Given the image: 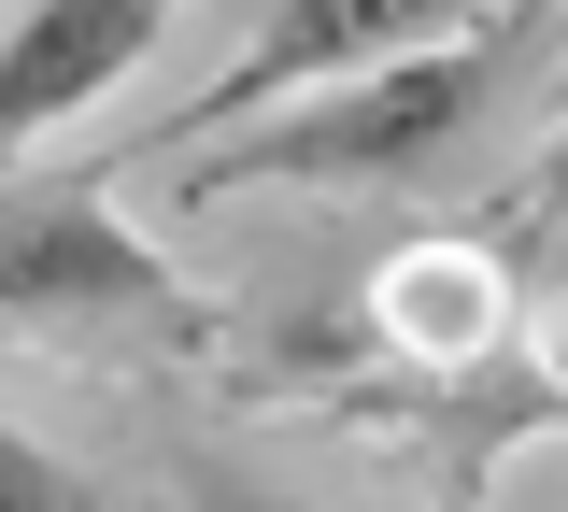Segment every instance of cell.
I'll list each match as a JSON object with an SVG mask.
<instances>
[{
    "label": "cell",
    "mask_w": 568,
    "mask_h": 512,
    "mask_svg": "<svg viewBox=\"0 0 568 512\" xmlns=\"http://www.w3.org/2000/svg\"><path fill=\"white\" fill-rule=\"evenodd\" d=\"M540 43H555V0H511L497 29H455V43H413L384 72H342L313 100H284L256 129H213L200 157H171V200H242V185H313V200H426L455 171H484V143L511 129V100L540 86Z\"/></svg>",
    "instance_id": "1"
},
{
    "label": "cell",
    "mask_w": 568,
    "mask_h": 512,
    "mask_svg": "<svg viewBox=\"0 0 568 512\" xmlns=\"http://www.w3.org/2000/svg\"><path fill=\"white\" fill-rule=\"evenodd\" d=\"M0 313L29 357H85V370H213L242 342V313L156 257V228L114 214L100 157L85 171H43L14 157V200H0Z\"/></svg>",
    "instance_id": "2"
},
{
    "label": "cell",
    "mask_w": 568,
    "mask_h": 512,
    "mask_svg": "<svg viewBox=\"0 0 568 512\" xmlns=\"http://www.w3.org/2000/svg\"><path fill=\"white\" fill-rule=\"evenodd\" d=\"M355 328H369V370L398 384H484L540 342V299H526V242L511 228H426V242H384L369 285H355ZM327 413V399H313Z\"/></svg>",
    "instance_id": "3"
},
{
    "label": "cell",
    "mask_w": 568,
    "mask_h": 512,
    "mask_svg": "<svg viewBox=\"0 0 568 512\" xmlns=\"http://www.w3.org/2000/svg\"><path fill=\"white\" fill-rule=\"evenodd\" d=\"M511 0H271L256 14V43L227 58V72L185 100V114H156L142 129V171H171V157H200L213 129H256V114H284V100H313V86L342 72H384V58H413V43H455V29H497Z\"/></svg>",
    "instance_id": "4"
},
{
    "label": "cell",
    "mask_w": 568,
    "mask_h": 512,
    "mask_svg": "<svg viewBox=\"0 0 568 512\" xmlns=\"http://www.w3.org/2000/svg\"><path fill=\"white\" fill-rule=\"evenodd\" d=\"M156 29H171V0H14V29H0V129H14V157H43L85 100H114L156 58Z\"/></svg>",
    "instance_id": "5"
},
{
    "label": "cell",
    "mask_w": 568,
    "mask_h": 512,
    "mask_svg": "<svg viewBox=\"0 0 568 512\" xmlns=\"http://www.w3.org/2000/svg\"><path fill=\"white\" fill-rule=\"evenodd\" d=\"M171 499L185 512H313L298 484H271L242 441H171Z\"/></svg>",
    "instance_id": "6"
},
{
    "label": "cell",
    "mask_w": 568,
    "mask_h": 512,
    "mask_svg": "<svg viewBox=\"0 0 568 512\" xmlns=\"http://www.w3.org/2000/svg\"><path fill=\"white\" fill-rule=\"evenodd\" d=\"M497 228H511L526 257H540V242L568 228V86H555V129H540V157H526V171L497 185Z\"/></svg>",
    "instance_id": "7"
},
{
    "label": "cell",
    "mask_w": 568,
    "mask_h": 512,
    "mask_svg": "<svg viewBox=\"0 0 568 512\" xmlns=\"http://www.w3.org/2000/svg\"><path fill=\"white\" fill-rule=\"evenodd\" d=\"M0 512H100V484H71L58 455H43V428L0 441Z\"/></svg>",
    "instance_id": "8"
},
{
    "label": "cell",
    "mask_w": 568,
    "mask_h": 512,
    "mask_svg": "<svg viewBox=\"0 0 568 512\" xmlns=\"http://www.w3.org/2000/svg\"><path fill=\"white\" fill-rule=\"evenodd\" d=\"M426 512H497V470H440V484H426Z\"/></svg>",
    "instance_id": "9"
},
{
    "label": "cell",
    "mask_w": 568,
    "mask_h": 512,
    "mask_svg": "<svg viewBox=\"0 0 568 512\" xmlns=\"http://www.w3.org/2000/svg\"><path fill=\"white\" fill-rule=\"evenodd\" d=\"M540 357H555V384H568V313H540Z\"/></svg>",
    "instance_id": "10"
}]
</instances>
